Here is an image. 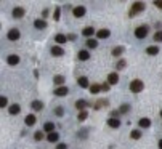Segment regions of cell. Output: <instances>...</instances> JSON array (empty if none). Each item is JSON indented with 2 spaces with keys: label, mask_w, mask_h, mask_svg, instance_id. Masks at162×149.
<instances>
[{
  "label": "cell",
  "mask_w": 162,
  "mask_h": 149,
  "mask_svg": "<svg viewBox=\"0 0 162 149\" xmlns=\"http://www.w3.org/2000/svg\"><path fill=\"white\" fill-rule=\"evenodd\" d=\"M55 42L61 47L63 43L68 42V35H64V34H56V35H55Z\"/></svg>",
  "instance_id": "cell-16"
},
{
  "label": "cell",
  "mask_w": 162,
  "mask_h": 149,
  "mask_svg": "<svg viewBox=\"0 0 162 149\" xmlns=\"http://www.w3.org/2000/svg\"><path fill=\"white\" fill-rule=\"evenodd\" d=\"M42 16H43V18H47V16H48V10H43V13H42Z\"/></svg>",
  "instance_id": "cell-45"
},
{
  "label": "cell",
  "mask_w": 162,
  "mask_h": 149,
  "mask_svg": "<svg viewBox=\"0 0 162 149\" xmlns=\"http://www.w3.org/2000/svg\"><path fill=\"white\" fill-rule=\"evenodd\" d=\"M6 63H8L10 66H16V64L19 63V56H18V55H8Z\"/></svg>",
  "instance_id": "cell-17"
},
{
  "label": "cell",
  "mask_w": 162,
  "mask_h": 149,
  "mask_svg": "<svg viewBox=\"0 0 162 149\" xmlns=\"http://www.w3.org/2000/svg\"><path fill=\"white\" fill-rule=\"evenodd\" d=\"M8 112L11 114V116H16V114H19L21 112V106H19V104H11V106L8 107Z\"/></svg>",
  "instance_id": "cell-18"
},
{
  "label": "cell",
  "mask_w": 162,
  "mask_h": 149,
  "mask_svg": "<svg viewBox=\"0 0 162 149\" xmlns=\"http://www.w3.org/2000/svg\"><path fill=\"white\" fill-rule=\"evenodd\" d=\"M47 21L43 18H39V19H36V21H34V28L36 29H39V30H43V29H47Z\"/></svg>",
  "instance_id": "cell-8"
},
{
  "label": "cell",
  "mask_w": 162,
  "mask_h": 149,
  "mask_svg": "<svg viewBox=\"0 0 162 149\" xmlns=\"http://www.w3.org/2000/svg\"><path fill=\"white\" fill-rule=\"evenodd\" d=\"M108 125L111 128H119L120 127V120L119 119H114V117H109V119H108Z\"/></svg>",
  "instance_id": "cell-23"
},
{
  "label": "cell",
  "mask_w": 162,
  "mask_h": 149,
  "mask_svg": "<svg viewBox=\"0 0 162 149\" xmlns=\"http://www.w3.org/2000/svg\"><path fill=\"white\" fill-rule=\"evenodd\" d=\"M146 53H148L149 56H156L157 53H159V47H156V45L148 47V48H146Z\"/></svg>",
  "instance_id": "cell-24"
},
{
  "label": "cell",
  "mask_w": 162,
  "mask_h": 149,
  "mask_svg": "<svg viewBox=\"0 0 162 149\" xmlns=\"http://www.w3.org/2000/svg\"><path fill=\"white\" fill-rule=\"evenodd\" d=\"M77 58L80 61H88L90 59V52H88V50H80V52L77 53Z\"/></svg>",
  "instance_id": "cell-12"
},
{
  "label": "cell",
  "mask_w": 162,
  "mask_h": 149,
  "mask_svg": "<svg viewBox=\"0 0 162 149\" xmlns=\"http://www.w3.org/2000/svg\"><path fill=\"white\" fill-rule=\"evenodd\" d=\"M85 13H87V8H85L84 5H77L72 8V15L75 16V18H84Z\"/></svg>",
  "instance_id": "cell-4"
},
{
  "label": "cell",
  "mask_w": 162,
  "mask_h": 149,
  "mask_svg": "<svg viewBox=\"0 0 162 149\" xmlns=\"http://www.w3.org/2000/svg\"><path fill=\"white\" fill-rule=\"evenodd\" d=\"M6 106H8V100L5 96H2L0 98V107H6Z\"/></svg>",
  "instance_id": "cell-39"
},
{
  "label": "cell",
  "mask_w": 162,
  "mask_h": 149,
  "mask_svg": "<svg viewBox=\"0 0 162 149\" xmlns=\"http://www.w3.org/2000/svg\"><path fill=\"white\" fill-rule=\"evenodd\" d=\"M99 91H101V85H99V83H93V85H90V93L98 95Z\"/></svg>",
  "instance_id": "cell-29"
},
{
  "label": "cell",
  "mask_w": 162,
  "mask_h": 149,
  "mask_svg": "<svg viewBox=\"0 0 162 149\" xmlns=\"http://www.w3.org/2000/svg\"><path fill=\"white\" fill-rule=\"evenodd\" d=\"M75 39H77L75 34H69V35H68V40H75Z\"/></svg>",
  "instance_id": "cell-44"
},
{
  "label": "cell",
  "mask_w": 162,
  "mask_h": 149,
  "mask_svg": "<svg viewBox=\"0 0 162 149\" xmlns=\"http://www.w3.org/2000/svg\"><path fill=\"white\" fill-rule=\"evenodd\" d=\"M90 106V103H88L87 100H77L75 101V107H77L79 111H85V107Z\"/></svg>",
  "instance_id": "cell-10"
},
{
  "label": "cell",
  "mask_w": 162,
  "mask_h": 149,
  "mask_svg": "<svg viewBox=\"0 0 162 149\" xmlns=\"http://www.w3.org/2000/svg\"><path fill=\"white\" fill-rule=\"evenodd\" d=\"M87 117H88V112H87V111H80V114H79L77 120H79V122H84L85 119H87Z\"/></svg>",
  "instance_id": "cell-35"
},
{
  "label": "cell",
  "mask_w": 162,
  "mask_h": 149,
  "mask_svg": "<svg viewBox=\"0 0 162 149\" xmlns=\"http://www.w3.org/2000/svg\"><path fill=\"white\" fill-rule=\"evenodd\" d=\"M157 146H159V149H162V140L159 141V144H157Z\"/></svg>",
  "instance_id": "cell-46"
},
{
  "label": "cell",
  "mask_w": 162,
  "mask_h": 149,
  "mask_svg": "<svg viewBox=\"0 0 162 149\" xmlns=\"http://www.w3.org/2000/svg\"><path fill=\"white\" fill-rule=\"evenodd\" d=\"M47 140H48V143H58V140H60V133H56V131L47 133Z\"/></svg>",
  "instance_id": "cell-14"
},
{
  "label": "cell",
  "mask_w": 162,
  "mask_h": 149,
  "mask_svg": "<svg viewBox=\"0 0 162 149\" xmlns=\"http://www.w3.org/2000/svg\"><path fill=\"white\" fill-rule=\"evenodd\" d=\"M119 116H120V112H119V111H111V117H114V119H117Z\"/></svg>",
  "instance_id": "cell-41"
},
{
  "label": "cell",
  "mask_w": 162,
  "mask_h": 149,
  "mask_svg": "<svg viewBox=\"0 0 162 149\" xmlns=\"http://www.w3.org/2000/svg\"><path fill=\"white\" fill-rule=\"evenodd\" d=\"M130 136H132V140H140V138H141V130H138V128L132 130V131H130Z\"/></svg>",
  "instance_id": "cell-30"
},
{
  "label": "cell",
  "mask_w": 162,
  "mask_h": 149,
  "mask_svg": "<svg viewBox=\"0 0 162 149\" xmlns=\"http://www.w3.org/2000/svg\"><path fill=\"white\" fill-rule=\"evenodd\" d=\"M69 93V88L68 87H56L55 88V91H53V95H56V96H66V95Z\"/></svg>",
  "instance_id": "cell-9"
},
{
  "label": "cell",
  "mask_w": 162,
  "mask_h": 149,
  "mask_svg": "<svg viewBox=\"0 0 162 149\" xmlns=\"http://www.w3.org/2000/svg\"><path fill=\"white\" fill-rule=\"evenodd\" d=\"M146 8V5H144L143 2H135L132 5V8H130V13H129V16L132 18V16H135V15H138V13H141L143 10Z\"/></svg>",
  "instance_id": "cell-2"
},
{
  "label": "cell",
  "mask_w": 162,
  "mask_h": 149,
  "mask_svg": "<svg viewBox=\"0 0 162 149\" xmlns=\"http://www.w3.org/2000/svg\"><path fill=\"white\" fill-rule=\"evenodd\" d=\"M117 82H119V74H117V72H111L108 76V83H109V85H116Z\"/></svg>",
  "instance_id": "cell-15"
},
{
  "label": "cell",
  "mask_w": 162,
  "mask_h": 149,
  "mask_svg": "<svg viewBox=\"0 0 162 149\" xmlns=\"http://www.w3.org/2000/svg\"><path fill=\"white\" fill-rule=\"evenodd\" d=\"M130 111V106L129 104H122V106H120V109H119V112L120 114H127Z\"/></svg>",
  "instance_id": "cell-37"
},
{
  "label": "cell",
  "mask_w": 162,
  "mask_h": 149,
  "mask_svg": "<svg viewBox=\"0 0 162 149\" xmlns=\"http://www.w3.org/2000/svg\"><path fill=\"white\" fill-rule=\"evenodd\" d=\"M31 107H32L34 111H42L43 109V103H42V101H39V100H36V101L31 103Z\"/></svg>",
  "instance_id": "cell-25"
},
{
  "label": "cell",
  "mask_w": 162,
  "mask_h": 149,
  "mask_svg": "<svg viewBox=\"0 0 162 149\" xmlns=\"http://www.w3.org/2000/svg\"><path fill=\"white\" fill-rule=\"evenodd\" d=\"M19 29H16V28H13V29H10L8 30V34H6V39L8 40H11V42H15V40H18L19 39Z\"/></svg>",
  "instance_id": "cell-6"
},
{
  "label": "cell",
  "mask_w": 162,
  "mask_h": 149,
  "mask_svg": "<svg viewBox=\"0 0 162 149\" xmlns=\"http://www.w3.org/2000/svg\"><path fill=\"white\" fill-rule=\"evenodd\" d=\"M64 82H66V79H64V76H55L53 77V83L58 87H63Z\"/></svg>",
  "instance_id": "cell-21"
},
{
  "label": "cell",
  "mask_w": 162,
  "mask_h": 149,
  "mask_svg": "<svg viewBox=\"0 0 162 149\" xmlns=\"http://www.w3.org/2000/svg\"><path fill=\"white\" fill-rule=\"evenodd\" d=\"M161 117H162V111H161Z\"/></svg>",
  "instance_id": "cell-47"
},
{
  "label": "cell",
  "mask_w": 162,
  "mask_h": 149,
  "mask_svg": "<svg viewBox=\"0 0 162 149\" xmlns=\"http://www.w3.org/2000/svg\"><path fill=\"white\" fill-rule=\"evenodd\" d=\"M124 52H125V48H124V47H114V48H112V56L120 58V56L124 55Z\"/></svg>",
  "instance_id": "cell-20"
},
{
  "label": "cell",
  "mask_w": 162,
  "mask_h": 149,
  "mask_svg": "<svg viewBox=\"0 0 162 149\" xmlns=\"http://www.w3.org/2000/svg\"><path fill=\"white\" fill-rule=\"evenodd\" d=\"M85 45H87V48H96V47H98V40H95V39H87Z\"/></svg>",
  "instance_id": "cell-28"
},
{
  "label": "cell",
  "mask_w": 162,
  "mask_h": 149,
  "mask_svg": "<svg viewBox=\"0 0 162 149\" xmlns=\"http://www.w3.org/2000/svg\"><path fill=\"white\" fill-rule=\"evenodd\" d=\"M24 15H26V10H24L23 6H15L13 11H11V16L15 19H21V18H24Z\"/></svg>",
  "instance_id": "cell-5"
},
{
  "label": "cell",
  "mask_w": 162,
  "mask_h": 149,
  "mask_svg": "<svg viewBox=\"0 0 162 149\" xmlns=\"http://www.w3.org/2000/svg\"><path fill=\"white\" fill-rule=\"evenodd\" d=\"M55 116L63 117L64 116V107L63 106H56V107H55Z\"/></svg>",
  "instance_id": "cell-33"
},
{
  "label": "cell",
  "mask_w": 162,
  "mask_h": 149,
  "mask_svg": "<svg viewBox=\"0 0 162 149\" xmlns=\"http://www.w3.org/2000/svg\"><path fill=\"white\" fill-rule=\"evenodd\" d=\"M154 42H162V30H156L154 32Z\"/></svg>",
  "instance_id": "cell-36"
},
{
  "label": "cell",
  "mask_w": 162,
  "mask_h": 149,
  "mask_svg": "<svg viewBox=\"0 0 162 149\" xmlns=\"http://www.w3.org/2000/svg\"><path fill=\"white\" fill-rule=\"evenodd\" d=\"M125 66H127V61L125 59H119L116 63V69H124Z\"/></svg>",
  "instance_id": "cell-34"
},
{
  "label": "cell",
  "mask_w": 162,
  "mask_h": 149,
  "mask_svg": "<svg viewBox=\"0 0 162 149\" xmlns=\"http://www.w3.org/2000/svg\"><path fill=\"white\" fill-rule=\"evenodd\" d=\"M36 116H34V114H27L26 116V119H24V122H26V125L27 127H32L34 124H36Z\"/></svg>",
  "instance_id": "cell-22"
},
{
  "label": "cell",
  "mask_w": 162,
  "mask_h": 149,
  "mask_svg": "<svg viewBox=\"0 0 162 149\" xmlns=\"http://www.w3.org/2000/svg\"><path fill=\"white\" fill-rule=\"evenodd\" d=\"M109 87H111V85H109L108 82H106V83H103V85H101V91H108V90H109Z\"/></svg>",
  "instance_id": "cell-40"
},
{
  "label": "cell",
  "mask_w": 162,
  "mask_h": 149,
  "mask_svg": "<svg viewBox=\"0 0 162 149\" xmlns=\"http://www.w3.org/2000/svg\"><path fill=\"white\" fill-rule=\"evenodd\" d=\"M43 131H45V133L55 131V124L53 122H45V124H43Z\"/></svg>",
  "instance_id": "cell-26"
},
{
  "label": "cell",
  "mask_w": 162,
  "mask_h": 149,
  "mask_svg": "<svg viewBox=\"0 0 162 149\" xmlns=\"http://www.w3.org/2000/svg\"><path fill=\"white\" fill-rule=\"evenodd\" d=\"M154 5H156L157 8H161V10H162V0H154Z\"/></svg>",
  "instance_id": "cell-42"
},
{
  "label": "cell",
  "mask_w": 162,
  "mask_h": 149,
  "mask_svg": "<svg viewBox=\"0 0 162 149\" xmlns=\"http://www.w3.org/2000/svg\"><path fill=\"white\" fill-rule=\"evenodd\" d=\"M138 125H140V128H149V127H151V119L143 117V119L138 120Z\"/></svg>",
  "instance_id": "cell-19"
},
{
  "label": "cell",
  "mask_w": 162,
  "mask_h": 149,
  "mask_svg": "<svg viewBox=\"0 0 162 149\" xmlns=\"http://www.w3.org/2000/svg\"><path fill=\"white\" fill-rule=\"evenodd\" d=\"M56 149H68V144H64V143H60L56 146Z\"/></svg>",
  "instance_id": "cell-43"
},
{
  "label": "cell",
  "mask_w": 162,
  "mask_h": 149,
  "mask_svg": "<svg viewBox=\"0 0 162 149\" xmlns=\"http://www.w3.org/2000/svg\"><path fill=\"white\" fill-rule=\"evenodd\" d=\"M143 88H144V83L141 82L140 79H135V80L130 82V91H132V93H141Z\"/></svg>",
  "instance_id": "cell-1"
},
{
  "label": "cell",
  "mask_w": 162,
  "mask_h": 149,
  "mask_svg": "<svg viewBox=\"0 0 162 149\" xmlns=\"http://www.w3.org/2000/svg\"><path fill=\"white\" fill-rule=\"evenodd\" d=\"M53 19H55V21H60V19H61V8H60V6H56V8H55Z\"/></svg>",
  "instance_id": "cell-32"
},
{
  "label": "cell",
  "mask_w": 162,
  "mask_h": 149,
  "mask_svg": "<svg viewBox=\"0 0 162 149\" xmlns=\"http://www.w3.org/2000/svg\"><path fill=\"white\" fill-rule=\"evenodd\" d=\"M34 140H36V141H42L43 140V133H42V131H36V133H34Z\"/></svg>",
  "instance_id": "cell-38"
},
{
  "label": "cell",
  "mask_w": 162,
  "mask_h": 149,
  "mask_svg": "<svg viewBox=\"0 0 162 149\" xmlns=\"http://www.w3.org/2000/svg\"><path fill=\"white\" fill-rule=\"evenodd\" d=\"M77 83H79V87H82V88H90V82H88V79H87L85 76L79 77V79H77Z\"/></svg>",
  "instance_id": "cell-11"
},
{
  "label": "cell",
  "mask_w": 162,
  "mask_h": 149,
  "mask_svg": "<svg viewBox=\"0 0 162 149\" xmlns=\"http://www.w3.org/2000/svg\"><path fill=\"white\" fill-rule=\"evenodd\" d=\"M82 34H84L85 37H88V39H90V37L93 35V34H95V29H93L92 26H87V28H85L84 30H82Z\"/></svg>",
  "instance_id": "cell-27"
},
{
  "label": "cell",
  "mask_w": 162,
  "mask_h": 149,
  "mask_svg": "<svg viewBox=\"0 0 162 149\" xmlns=\"http://www.w3.org/2000/svg\"><path fill=\"white\" fill-rule=\"evenodd\" d=\"M148 30H149V28H148L146 24H144V26H138V28L135 29V37H136V39H144V37L148 35Z\"/></svg>",
  "instance_id": "cell-3"
},
{
  "label": "cell",
  "mask_w": 162,
  "mask_h": 149,
  "mask_svg": "<svg viewBox=\"0 0 162 149\" xmlns=\"http://www.w3.org/2000/svg\"><path fill=\"white\" fill-rule=\"evenodd\" d=\"M109 35H111V30H109V29H99V30H96V37H98V39H108Z\"/></svg>",
  "instance_id": "cell-13"
},
{
  "label": "cell",
  "mask_w": 162,
  "mask_h": 149,
  "mask_svg": "<svg viewBox=\"0 0 162 149\" xmlns=\"http://www.w3.org/2000/svg\"><path fill=\"white\" fill-rule=\"evenodd\" d=\"M50 52H51V55H53V56H64V48H63V47H60V45H53L50 48Z\"/></svg>",
  "instance_id": "cell-7"
},
{
  "label": "cell",
  "mask_w": 162,
  "mask_h": 149,
  "mask_svg": "<svg viewBox=\"0 0 162 149\" xmlns=\"http://www.w3.org/2000/svg\"><path fill=\"white\" fill-rule=\"evenodd\" d=\"M108 100H98V101H96V103H95V109H101V107L103 106H108Z\"/></svg>",
  "instance_id": "cell-31"
}]
</instances>
